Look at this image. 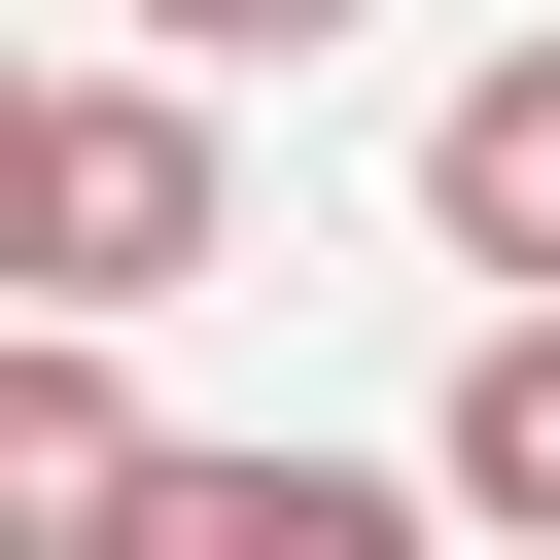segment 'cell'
Masks as SVG:
<instances>
[{
  "instance_id": "3",
  "label": "cell",
  "mask_w": 560,
  "mask_h": 560,
  "mask_svg": "<svg viewBox=\"0 0 560 560\" xmlns=\"http://www.w3.org/2000/svg\"><path fill=\"white\" fill-rule=\"evenodd\" d=\"M420 490H455V455H420ZM420 490H385V455H175V490H140L105 560H385Z\"/></svg>"
},
{
  "instance_id": "4",
  "label": "cell",
  "mask_w": 560,
  "mask_h": 560,
  "mask_svg": "<svg viewBox=\"0 0 560 560\" xmlns=\"http://www.w3.org/2000/svg\"><path fill=\"white\" fill-rule=\"evenodd\" d=\"M175 455H140V385H105V315H35L0 350V525H140Z\"/></svg>"
},
{
  "instance_id": "2",
  "label": "cell",
  "mask_w": 560,
  "mask_h": 560,
  "mask_svg": "<svg viewBox=\"0 0 560 560\" xmlns=\"http://www.w3.org/2000/svg\"><path fill=\"white\" fill-rule=\"evenodd\" d=\"M420 245H455V280H560V35H490V70L420 105Z\"/></svg>"
},
{
  "instance_id": "6",
  "label": "cell",
  "mask_w": 560,
  "mask_h": 560,
  "mask_svg": "<svg viewBox=\"0 0 560 560\" xmlns=\"http://www.w3.org/2000/svg\"><path fill=\"white\" fill-rule=\"evenodd\" d=\"M105 35H175V70H315L350 0H105Z\"/></svg>"
},
{
  "instance_id": "5",
  "label": "cell",
  "mask_w": 560,
  "mask_h": 560,
  "mask_svg": "<svg viewBox=\"0 0 560 560\" xmlns=\"http://www.w3.org/2000/svg\"><path fill=\"white\" fill-rule=\"evenodd\" d=\"M420 455H455V525H525V560H560V280H490V350H455V420H420Z\"/></svg>"
},
{
  "instance_id": "1",
  "label": "cell",
  "mask_w": 560,
  "mask_h": 560,
  "mask_svg": "<svg viewBox=\"0 0 560 560\" xmlns=\"http://www.w3.org/2000/svg\"><path fill=\"white\" fill-rule=\"evenodd\" d=\"M0 210H35V315H175V280H210V70H175V35H140V70H35Z\"/></svg>"
}]
</instances>
